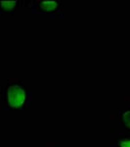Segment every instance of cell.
I'll list each match as a JSON object with an SVG mask.
<instances>
[{"mask_svg":"<svg viewBox=\"0 0 130 147\" xmlns=\"http://www.w3.org/2000/svg\"><path fill=\"white\" fill-rule=\"evenodd\" d=\"M119 132H130V94H126L121 104L109 115V134Z\"/></svg>","mask_w":130,"mask_h":147,"instance_id":"7a4b0ae2","label":"cell"},{"mask_svg":"<svg viewBox=\"0 0 130 147\" xmlns=\"http://www.w3.org/2000/svg\"><path fill=\"white\" fill-rule=\"evenodd\" d=\"M32 107V84L25 78H2L0 108L6 112L28 111Z\"/></svg>","mask_w":130,"mask_h":147,"instance_id":"6da1fadb","label":"cell"},{"mask_svg":"<svg viewBox=\"0 0 130 147\" xmlns=\"http://www.w3.org/2000/svg\"><path fill=\"white\" fill-rule=\"evenodd\" d=\"M46 147H66L61 140H50L47 142Z\"/></svg>","mask_w":130,"mask_h":147,"instance_id":"8992f818","label":"cell"},{"mask_svg":"<svg viewBox=\"0 0 130 147\" xmlns=\"http://www.w3.org/2000/svg\"><path fill=\"white\" fill-rule=\"evenodd\" d=\"M27 8L34 16L63 17L64 2L61 0H34L27 4Z\"/></svg>","mask_w":130,"mask_h":147,"instance_id":"3957f363","label":"cell"},{"mask_svg":"<svg viewBox=\"0 0 130 147\" xmlns=\"http://www.w3.org/2000/svg\"><path fill=\"white\" fill-rule=\"evenodd\" d=\"M109 147H130V132L109 134Z\"/></svg>","mask_w":130,"mask_h":147,"instance_id":"5b68a950","label":"cell"},{"mask_svg":"<svg viewBox=\"0 0 130 147\" xmlns=\"http://www.w3.org/2000/svg\"><path fill=\"white\" fill-rule=\"evenodd\" d=\"M25 2L23 0L15 1H1L0 2V16H13L23 7Z\"/></svg>","mask_w":130,"mask_h":147,"instance_id":"277c9868","label":"cell"}]
</instances>
